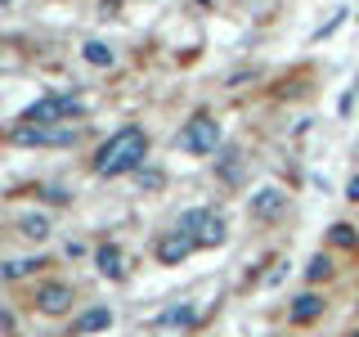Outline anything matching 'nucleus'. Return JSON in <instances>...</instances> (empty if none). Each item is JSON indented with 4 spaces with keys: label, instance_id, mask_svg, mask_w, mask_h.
I'll return each mask as SVG.
<instances>
[{
    "label": "nucleus",
    "instance_id": "9b49d317",
    "mask_svg": "<svg viewBox=\"0 0 359 337\" xmlns=\"http://www.w3.org/2000/svg\"><path fill=\"white\" fill-rule=\"evenodd\" d=\"M108 324H112V310L99 306V310H86L81 319H76V333H99V329H108Z\"/></svg>",
    "mask_w": 359,
    "mask_h": 337
},
{
    "label": "nucleus",
    "instance_id": "f8f14e48",
    "mask_svg": "<svg viewBox=\"0 0 359 337\" xmlns=\"http://www.w3.org/2000/svg\"><path fill=\"white\" fill-rule=\"evenodd\" d=\"M81 59L95 63V67H112V50H108L104 41H86V45H81Z\"/></svg>",
    "mask_w": 359,
    "mask_h": 337
},
{
    "label": "nucleus",
    "instance_id": "7ed1b4c3",
    "mask_svg": "<svg viewBox=\"0 0 359 337\" xmlns=\"http://www.w3.org/2000/svg\"><path fill=\"white\" fill-rule=\"evenodd\" d=\"M175 230H184L189 239H198V247H216V243H224V220L216 216V211H207V207L184 211V216L175 220Z\"/></svg>",
    "mask_w": 359,
    "mask_h": 337
},
{
    "label": "nucleus",
    "instance_id": "39448f33",
    "mask_svg": "<svg viewBox=\"0 0 359 337\" xmlns=\"http://www.w3.org/2000/svg\"><path fill=\"white\" fill-rule=\"evenodd\" d=\"M14 140L18 144H72L76 126H72V121H63V126H18Z\"/></svg>",
    "mask_w": 359,
    "mask_h": 337
},
{
    "label": "nucleus",
    "instance_id": "423d86ee",
    "mask_svg": "<svg viewBox=\"0 0 359 337\" xmlns=\"http://www.w3.org/2000/svg\"><path fill=\"white\" fill-rule=\"evenodd\" d=\"M194 247H198V239H189L184 230H171V234L157 239V261H162V265H180Z\"/></svg>",
    "mask_w": 359,
    "mask_h": 337
},
{
    "label": "nucleus",
    "instance_id": "f3484780",
    "mask_svg": "<svg viewBox=\"0 0 359 337\" xmlns=\"http://www.w3.org/2000/svg\"><path fill=\"white\" fill-rule=\"evenodd\" d=\"M140 180H144L149 189H162V171H153V166H149V171H140Z\"/></svg>",
    "mask_w": 359,
    "mask_h": 337
},
{
    "label": "nucleus",
    "instance_id": "0eeeda50",
    "mask_svg": "<svg viewBox=\"0 0 359 337\" xmlns=\"http://www.w3.org/2000/svg\"><path fill=\"white\" fill-rule=\"evenodd\" d=\"M36 306L45 315H63L67 306H72V288H67V284H41L36 288Z\"/></svg>",
    "mask_w": 359,
    "mask_h": 337
},
{
    "label": "nucleus",
    "instance_id": "f257e3e1",
    "mask_svg": "<svg viewBox=\"0 0 359 337\" xmlns=\"http://www.w3.org/2000/svg\"><path fill=\"white\" fill-rule=\"evenodd\" d=\"M144 157H149V135L140 126H121L104 149L95 153V171L99 176H126V171H140Z\"/></svg>",
    "mask_w": 359,
    "mask_h": 337
},
{
    "label": "nucleus",
    "instance_id": "dca6fc26",
    "mask_svg": "<svg viewBox=\"0 0 359 337\" xmlns=\"http://www.w3.org/2000/svg\"><path fill=\"white\" fill-rule=\"evenodd\" d=\"M332 243L337 247H355V230L351 225H332Z\"/></svg>",
    "mask_w": 359,
    "mask_h": 337
},
{
    "label": "nucleus",
    "instance_id": "ddd939ff",
    "mask_svg": "<svg viewBox=\"0 0 359 337\" xmlns=\"http://www.w3.org/2000/svg\"><path fill=\"white\" fill-rule=\"evenodd\" d=\"M36 265H45V261H9V265H0V279H22V275H32Z\"/></svg>",
    "mask_w": 359,
    "mask_h": 337
},
{
    "label": "nucleus",
    "instance_id": "6ab92c4d",
    "mask_svg": "<svg viewBox=\"0 0 359 337\" xmlns=\"http://www.w3.org/2000/svg\"><path fill=\"white\" fill-rule=\"evenodd\" d=\"M0 5H5V0H0Z\"/></svg>",
    "mask_w": 359,
    "mask_h": 337
},
{
    "label": "nucleus",
    "instance_id": "2eb2a0df",
    "mask_svg": "<svg viewBox=\"0 0 359 337\" xmlns=\"http://www.w3.org/2000/svg\"><path fill=\"white\" fill-rule=\"evenodd\" d=\"M306 275H310V284H319V279H328V275H332V265H328V256H314V261H310V270H306Z\"/></svg>",
    "mask_w": 359,
    "mask_h": 337
},
{
    "label": "nucleus",
    "instance_id": "9d476101",
    "mask_svg": "<svg viewBox=\"0 0 359 337\" xmlns=\"http://www.w3.org/2000/svg\"><path fill=\"white\" fill-rule=\"evenodd\" d=\"M99 275H108V279H121L126 275V265H121V247H99Z\"/></svg>",
    "mask_w": 359,
    "mask_h": 337
},
{
    "label": "nucleus",
    "instance_id": "1a4fd4ad",
    "mask_svg": "<svg viewBox=\"0 0 359 337\" xmlns=\"http://www.w3.org/2000/svg\"><path fill=\"white\" fill-rule=\"evenodd\" d=\"M323 315V297H314V292H306V297L292 301V324H310Z\"/></svg>",
    "mask_w": 359,
    "mask_h": 337
},
{
    "label": "nucleus",
    "instance_id": "aec40b11",
    "mask_svg": "<svg viewBox=\"0 0 359 337\" xmlns=\"http://www.w3.org/2000/svg\"><path fill=\"white\" fill-rule=\"evenodd\" d=\"M355 337H359V333H355Z\"/></svg>",
    "mask_w": 359,
    "mask_h": 337
},
{
    "label": "nucleus",
    "instance_id": "6e6552de",
    "mask_svg": "<svg viewBox=\"0 0 359 337\" xmlns=\"http://www.w3.org/2000/svg\"><path fill=\"white\" fill-rule=\"evenodd\" d=\"M283 207H287V194H283V189H274V185L261 189V194H252V216L256 220H274Z\"/></svg>",
    "mask_w": 359,
    "mask_h": 337
},
{
    "label": "nucleus",
    "instance_id": "4468645a",
    "mask_svg": "<svg viewBox=\"0 0 359 337\" xmlns=\"http://www.w3.org/2000/svg\"><path fill=\"white\" fill-rule=\"evenodd\" d=\"M22 234H27V239H45V234H50V220H45V216H27V220H22Z\"/></svg>",
    "mask_w": 359,
    "mask_h": 337
},
{
    "label": "nucleus",
    "instance_id": "f03ea898",
    "mask_svg": "<svg viewBox=\"0 0 359 337\" xmlns=\"http://www.w3.org/2000/svg\"><path fill=\"white\" fill-rule=\"evenodd\" d=\"M86 104L81 99H72V95H45L36 99V104L27 108V126H63V121H72V117H81Z\"/></svg>",
    "mask_w": 359,
    "mask_h": 337
},
{
    "label": "nucleus",
    "instance_id": "a211bd4d",
    "mask_svg": "<svg viewBox=\"0 0 359 337\" xmlns=\"http://www.w3.org/2000/svg\"><path fill=\"white\" fill-rule=\"evenodd\" d=\"M346 198H351V202H359V176L351 180V185H346Z\"/></svg>",
    "mask_w": 359,
    "mask_h": 337
},
{
    "label": "nucleus",
    "instance_id": "20e7f679",
    "mask_svg": "<svg viewBox=\"0 0 359 337\" xmlns=\"http://www.w3.org/2000/svg\"><path fill=\"white\" fill-rule=\"evenodd\" d=\"M216 144H220V121H216V117H207V112H198V117L189 121L184 131H180V149L194 153V157L216 153Z\"/></svg>",
    "mask_w": 359,
    "mask_h": 337
}]
</instances>
